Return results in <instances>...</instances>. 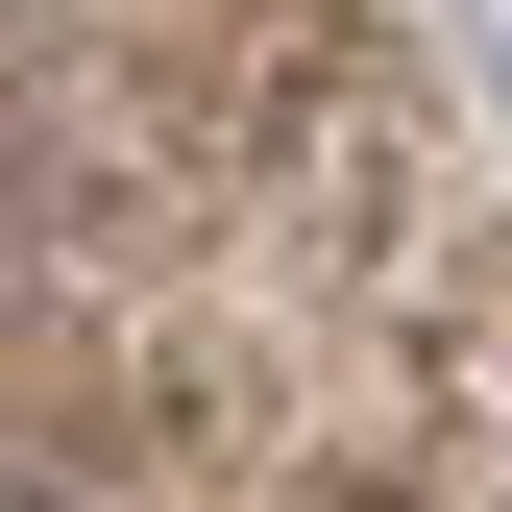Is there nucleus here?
Masks as SVG:
<instances>
[{
	"label": "nucleus",
	"mask_w": 512,
	"mask_h": 512,
	"mask_svg": "<svg viewBox=\"0 0 512 512\" xmlns=\"http://www.w3.org/2000/svg\"><path fill=\"white\" fill-rule=\"evenodd\" d=\"M0 512H147V488H98V464H0Z\"/></svg>",
	"instance_id": "obj_1"
}]
</instances>
